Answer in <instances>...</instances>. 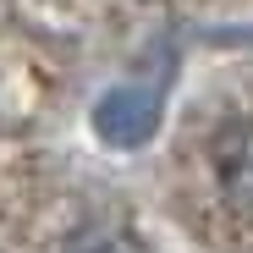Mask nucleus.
<instances>
[{
	"label": "nucleus",
	"instance_id": "f257e3e1",
	"mask_svg": "<svg viewBox=\"0 0 253 253\" xmlns=\"http://www.w3.org/2000/svg\"><path fill=\"white\" fill-rule=\"evenodd\" d=\"M215 176H220V193L242 209H253V121L231 126V132L215 143Z\"/></svg>",
	"mask_w": 253,
	"mask_h": 253
},
{
	"label": "nucleus",
	"instance_id": "f03ea898",
	"mask_svg": "<svg viewBox=\"0 0 253 253\" xmlns=\"http://www.w3.org/2000/svg\"><path fill=\"white\" fill-rule=\"evenodd\" d=\"M132 242H121V237H110V231H83L77 242H72V253H126Z\"/></svg>",
	"mask_w": 253,
	"mask_h": 253
}]
</instances>
